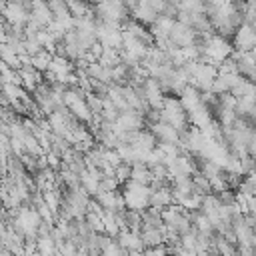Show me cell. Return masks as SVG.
<instances>
[{"instance_id":"6da1fadb","label":"cell","mask_w":256,"mask_h":256,"mask_svg":"<svg viewBox=\"0 0 256 256\" xmlns=\"http://www.w3.org/2000/svg\"><path fill=\"white\" fill-rule=\"evenodd\" d=\"M122 194H124V200H126V208H134V210L142 212L150 206L152 188H150V184L128 180V182L122 184Z\"/></svg>"},{"instance_id":"7a4b0ae2","label":"cell","mask_w":256,"mask_h":256,"mask_svg":"<svg viewBox=\"0 0 256 256\" xmlns=\"http://www.w3.org/2000/svg\"><path fill=\"white\" fill-rule=\"evenodd\" d=\"M234 48L230 44L228 38L220 36V34H212L210 38H206V54H204V62H212V64H220L224 62L228 56H232Z\"/></svg>"},{"instance_id":"3957f363","label":"cell","mask_w":256,"mask_h":256,"mask_svg":"<svg viewBox=\"0 0 256 256\" xmlns=\"http://www.w3.org/2000/svg\"><path fill=\"white\" fill-rule=\"evenodd\" d=\"M2 14H4V20L10 22L12 26H18V28H26L28 20H30V10L22 4V2H6L4 0V6H2Z\"/></svg>"},{"instance_id":"277c9868","label":"cell","mask_w":256,"mask_h":256,"mask_svg":"<svg viewBox=\"0 0 256 256\" xmlns=\"http://www.w3.org/2000/svg\"><path fill=\"white\" fill-rule=\"evenodd\" d=\"M170 38H172V42H174L176 46L184 48V46H190V44H194V42L198 40V32H196L192 26H188V24L176 20L174 26H172V30H170Z\"/></svg>"},{"instance_id":"5b68a950","label":"cell","mask_w":256,"mask_h":256,"mask_svg":"<svg viewBox=\"0 0 256 256\" xmlns=\"http://www.w3.org/2000/svg\"><path fill=\"white\" fill-rule=\"evenodd\" d=\"M118 242L122 244V248L130 254H138V252H146V244L142 240V234L136 232V230H130V228H122L120 234L116 236Z\"/></svg>"},{"instance_id":"8992f818","label":"cell","mask_w":256,"mask_h":256,"mask_svg":"<svg viewBox=\"0 0 256 256\" xmlns=\"http://www.w3.org/2000/svg\"><path fill=\"white\" fill-rule=\"evenodd\" d=\"M116 124H118V128H122V130H142V128L148 126L144 112L134 110V108H130V110H126V112H120Z\"/></svg>"},{"instance_id":"52a82bcc","label":"cell","mask_w":256,"mask_h":256,"mask_svg":"<svg viewBox=\"0 0 256 256\" xmlns=\"http://www.w3.org/2000/svg\"><path fill=\"white\" fill-rule=\"evenodd\" d=\"M232 58L236 60V68L242 76L246 78H252L254 72H256V56L252 50H236L232 52Z\"/></svg>"},{"instance_id":"ba28073f","label":"cell","mask_w":256,"mask_h":256,"mask_svg":"<svg viewBox=\"0 0 256 256\" xmlns=\"http://www.w3.org/2000/svg\"><path fill=\"white\" fill-rule=\"evenodd\" d=\"M188 120H190V124H192V126H196V128L204 130L208 124H212V122H214L212 108H210V106H206L204 102H200L196 108L188 110Z\"/></svg>"},{"instance_id":"9c48e42d","label":"cell","mask_w":256,"mask_h":256,"mask_svg":"<svg viewBox=\"0 0 256 256\" xmlns=\"http://www.w3.org/2000/svg\"><path fill=\"white\" fill-rule=\"evenodd\" d=\"M232 42H234V48H236V50H252V48L256 46V32H254V28L244 22V24L236 30Z\"/></svg>"},{"instance_id":"30bf717a","label":"cell","mask_w":256,"mask_h":256,"mask_svg":"<svg viewBox=\"0 0 256 256\" xmlns=\"http://www.w3.org/2000/svg\"><path fill=\"white\" fill-rule=\"evenodd\" d=\"M30 18L36 20L40 26H50V22L54 20V14L48 6V0H32V8H30Z\"/></svg>"},{"instance_id":"8fae6325","label":"cell","mask_w":256,"mask_h":256,"mask_svg":"<svg viewBox=\"0 0 256 256\" xmlns=\"http://www.w3.org/2000/svg\"><path fill=\"white\" fill-rule=\"evenodd\" d=\"M158 10H154L150 4H146V2H138L134 8H132V16H134V20H138L140 24H144V26H152L154 22H156V18H158Z\"/></svg>"},{"instance_id":"7c38bea8","label":"cell","mask_w":256,"mask_h":256,"mask_svg":"<svg viewBox=\"0 0 256 256\" xmlns=\"http://www.w3.org/2000/svg\"><path fill=\"white\" fill-rule=\"evenodd\" d=\"M102 176H104V172H102L100 168H88L86 172H82V176H80V184H82L92 196H96V194L100 192Z\"/></svg>"},{"instance_id":"4fadbf2b","label":"cell","mask_w":256,"mask_h":256,"mask_svg":"<svg viewBox=\"0 0 256 256\" xmlns=\"http://www.w3.org/2000/svg\"><path fill=\"white\" fill-rule=\"evenodd\" d=\"M140 234H142V240H144L146 248L168 242V230H166V226H162V228H142Z\"/></svg>"},{"instance_id":"5bb4252c","label":"cell","mask_w":256,"mask_h":256,"mask_svg":"<svg viewBox=\"0 0 256 256\" xmlns=\"http://www.w3.org/2000/svg\"><path fill=\"white\" fill-rule=\"evenodd\" d=\"M180 100H182V104H184L186 110H192V108H196L202 102V90L198 86H194V84H188L180 92Z\"/></svg>"},{"instance_id":"9a60e30c","label":"cell","mask_w":256,"mask_h":256,"mask_svg":"<svg viewBox=\"0 0 256 256\" xmlns=\"http://www.w3.org/2000/svg\"><path fill=\"white\" fill-rule=\"evenodd\" d=\"M38 254H40V256L60 254V252H58V242H56V238L52 236V232L38 236Z\"/></svg>"},{"instance_id":"2e32d148","label":"cell","mask_w":256,"mask_h":256,"mask_svg":"<svg viewBox=\"0 0 256 256\" xmlns=\"http://www.w3.org/2000/svg\"><path fill=\"white\" fill-rule=\"evenodd\" d=\"M192 182H194V192L200 194V196H206V194L214 192V190H212V182H210V178H208L204 172H200V170L192 174Z\"/></svg>"},{"instance_id":"e0dca14e","label":"cell","mask_w":256,"mask_h":256,"mask_svg":"<svg viewBox=\"0 0 256 256\" xmlns=\"http://www.w3.org/2000/svg\"><path fill=\"white\" fill-rule=\"evenodd\" d=\"M130 180H136V182H142V184H150L152 180V170L146 162H138V164H132V178Z\"/></svg>"},{"instance_id":"ac0fdd59","label":"cell","mask_w":256,"mask_h":256,"mask_svg":"<svg viewBox=\"0 0 256 256\" xmlns=\"http://www.w3.org/2000/svg\"><path fill=\"white\" fill-rule=\"evenodd\" d=\"M52 58H54V54H52L50 50H46V48H44V50H40L38 54H34V56H32V66H34V68H38L40 72H48Z\"/></svg>"},{"instance_id":"d6986e66","label":"cell","mask_w":256,"mask_h":256,"mask_svg":"<svg viewBox=\"0 0 256 256\" xmlns=\"http://www.w3.org/2000/svg\"><path fill=\"white\" fill-rule=\"evenodd\" d=\"M66 2L70 8V14L74 18H80V16H86L88 12H92V4H88L84 0H66Z\"/></svg>"},{"instance_id":"ffe728a7","label":"cell","mask_w":256,"mask_h":256,"mask_svg":"<svg viewBox=\"0 0 256 256\" xmlns=\"http://www.w3.org/2000/svg\"><path fill=\"white\" fill-rule=\"evenodd\" d=\"M48 6L54 14V18H66L70 16V8H68V2L66 0H48Z\"/></svg>"},{"instance_id":"44dd1931","label":"cell","mask_w":256,"mask_h":256,"mask_svg":"<svg viewBox=\"0 0 256 256\" xmlns=\"http://www.w3.org/2000/svg\"><path fill=\"white\" fill-rule=\"evenodd\" d=\"M84 220L88 222V226L94 230V232H104V222H102V214L100 212H94V210H88Z\"/></svg>"},{"instance_id":"7402d4cb","label":"cell","mask_w":256,"mask_h":256,"mask_svg":"<svg viewBox=\"0 0 256 256\" xmlns=\"http://www.w3.org/2000/svg\"><path fill=\"white\" fill-rule=\"evenodd\" d=\"M114 174H116V178L120 180V184L128 182V180L132 178V164H128V162H120V164L116 166Z\"/></svg>"},{"instance_id":"603a6c76","label":"cell","mask_w":256,"mask_h":256,"mask_svg":"<svg viewBox=\"0 0 256 256\" xmlns=\"http://www.w3.org/2000/svg\"><path fill=\"white\" fill-rule=\"evenodd\" d=\"M252 52H254V56H256V46H254V48H252Z\"/></svg>"}]
</instances>
